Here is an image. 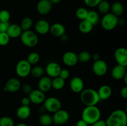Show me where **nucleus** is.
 I'll return each instance as SVG.
<instances>
[{
  "mask_svg": "<svg viewBox=\"0 0 127 126\" xmlns=\"http://www.w3.org/2000/svg\"><path fill=\"white\" fill-rule=\"evenodd\" d=\"M106 126H127V115L126 111L116 109L111 112L105 121Z\"/></svg>",
  "mask_w": 127,
  "mask_h": 126,
  "instance_id": "nucleus-1",
  "label": "nucleus"
},
{
  "mask_svg": "<svg viewBox=\"0 0 127 126\" xmlns=\"http://www.w3.org/2000/svg\"><path fill=\"white\" fill-rule=\"evenodd\" d=\"M101 117V112L96 106H86L81 114V119L88 125H91L99 121Z\"/></svg>",
  "mask_w": 127,
  "mask_h": 126,
  "instance_id": "nucleus-2",
  "label": "nucleus"
},
{
  "mask_svg": "<svg viewBox=\"0 0 127 126\" xmlns=\"http://www.w3.org/2000/svg\"><path fill=\"white\" fill-rule=\"evenodd\" d=\"M80 100L86 106H96L100 101L97 91L92 88L84 89L81 92Z\"/></svg>",
  "mask_w": 127,
  "mask_h": 126,
  "instance_id": "nucleus-3",
  "label": "nucleus"
},
{
  "mask_svg": "<svg viewBox=\"0 0 127 126\" xmlns=\"http://www.w3.org/2000/svg\"><path fill=\"white\" fill-rule=\"evenodd\" d=\"M20 37L22 43L26 46L31 48L34 47L38 43V37L37 34L31 30L23 31Z\"/></svg>",
  "mask_w": 127,
  "mask_h": 126,
  "instance_id": "nucleus-4",
  "label": "nucleus"
},
{
  "mask_svg": "<svg viewBox=\"0 0 127 126\" xmlns=\"http://www.w3.org/2000/svg\"><path fill=\"white\" fill-rule=\"evenodd\" d=\"M119 18L112 13H107L104 15L101 20V25L104 30L111 31L118 25Z\"/></svg>",
  "mask_w": 127,
  "mask_h": 126,
  "instance_id": "nucleus-5",
  "label": "nucleus"
},
{
  "mask_svg": "<svg viewBox=\"0 0 127 126\" xmlns=\"http://www.w3.org/2000/svg\"><path fill=\"white\" fill-rule=\"evenodd\" d=\"M43 107L48 112L54 113L62 109V103L60 100L57 98L50 96L45 98V100H44Z\"/></svg>",
  "mask_w": 127,
  "mask_h": 126,
  "instance_id": "nucleus-6",
  "label": "nucleus"
},
{
  "mask_svg": "<svg viewBox=\"0 0 127 126\" xmlns=\"http://www.w3.org/2000/svg\"><path fill=\"white\" fill-rule=\"evenodd\" d=\"M32 65L26 59L19 61L16 65V73L19 77L24 78L30 75Z\"/></svg>",
  "mask_w": 127,
  "mask_h": 126,
  "instance_id": "nucleus-7",
  "label": "nucleus"
},
{
  "mask_svg": "<svg viewBox=\"0 0 127 126\" xmlns=\"http://www.w3.org/2000/svg\"><path fill=\"white\" fill-rule=\"evenodd\" d=\"M52 119L53 123L55 125H63L69 121V114L67 111L60 109L53 113Z\"/></svg>",
  "mask_w": 127,
  "mask_h": 126,
  "instance_id": "nucleus-8",
  "label": "nucleus"
},
{
  "mask_svg": "<svg viewBox=\"0 0 127 126\" xmlns=\"http://www.w3.org/2000/svg\"><path fill=\"white\" fill-rule=\"evenodd\" d=\"M92 68L94 74L99 77L105 75L108 70V65L107 63L100 59L94 61Z\"/></svg>",
  "mask_w": 127,
  "mask_h": 126,
  "instance_id": "nucleus-9",
  "label": "nucleus"
},
{
  "mask_svg": "<svg viewBox=\"0 0 127 126\" xmlns=\"http://www.w3.org/2000/svg\"><path fill=\"white\" fill-rule=\"evenodd\" d=\"M114 58L118 64L127 66V49L124 47L117 48L114 53Z\"/></svg>",
  "mask_w": 127,
  "mask_h": 126,
  "instance_id": "nucleus-10",
  "label": "nucleus"
},
{
  "mask_svg": "<svg viewBox=\"0 0 127 126\" xmlns=\"http://www.w3.org/2000/svg\"><path fill=\"white\" fill-rule=\"evenodd\" d=\"M21 88V83L17 78H11L5 84L4 91L9 93H15Z\"/></svg>",
  "mask_w": 127,
  "mask_h": 126,
  "instance_id": "nucleus-11",
  "label": "nucleus"
},
{
  "mask_svg": "<svg viewBox=\"0 0 127 126\" xmlns=\"http://www.w3.org/2000/svg\"><path fill=\"white\" fill-rule=\"evenodd\" d=\"M28 97L31 101V103H32L35 105H40L43 103L44 100H45V93L38 89L32 90L31 93L29 95Z\"/></svg>",
  "mask_w": 127,
  "mask_h": 126,
  "instance_id": "nucleus-12",
  "label": "nucleus"
},
{
  "mask_svg": "<svg viewBox=\"0 0 127 126\" xmlns=\"http://www.w3.org/2000/svg\"><path fill=\"white\" fill-rule=\"evenodd\" d=\"M52 4L49 0H40L37 4V11L40 15L45 16L52 11Z\"/></svg>",
  "mask_w": 127,
  "mask_h": 126,
  "instance_id": "nucleus-13",
  "label": "nucleus"
},
{
  "mask_svg": "<svg viewBox=\"0 0 127 126\" xmlns=\"http://www.w3.org/2000/svg\"><path fill=\"white\" fill-rule=\"evenodd\" d=\"M62 61L67 66H74L78 63V54L73 51H67L63 55Z\"/></svg>",
  "mask_w": 127,
  "mask_h": 126,
  "instance_id": "nucleus-14",
  "label": "nucleus"
},
{
  "mask_svg": "<svg viewBox=\"0 0 127 126\" xmlns=\"http://www.w3.org/2000/svg\"><path fill=\"white\" fill-rule=\"evenodd\" d=\"M61 69L62 68L58 63L55 62H51L46 66L45 72L48 77L50 78H55L59 75Z\"/></svg>",
  "mask_w": 127,
  "mask_h": 126,
  "instance_id": "nucleus-15",
  "label": "nucleus"
},
{
  "mask_svg": "<svg viewBox=\"0 0 127 126\" xmlns=\"http://www.w3.org/2000/svg\"><path fill=\"white\" fill-rule=\"evenodd\" d=\"M84 81L79 77H74L69 83L70 89L74 93H81L84 90Z\"/></svg>",
  "mask_w": 127,
  "mask_h": 126,
  "instance_id": "nucleus-16",
  "label": "nucleus"
},
{
  "mask_svg": "<svg viewBox=\"0 0 127 126\" xmlns=\"http://www.w3.org/2000/svg\"><path fill=\"white\" fill-rule=\"evenodd\" d=\"M49 23L43 19L39 20L35 24V29L37 33L40 35H46L50 30Z\"/></svg>",
  "mask_w": 127,
  "mask_h": 126,
  "instance_id": "nucleus-17",
  "label": "nucleus"
},
{
  "mask_svg": "<svg viewBox=\"0 0 127 126\" xmlns=\"http://www.w3.org/2000/svg\"><path fill=\"white\" fill-rule=\"evenodd\" d=\"M38 90L43 93L47 92L52 88V78L48 76L42 77L38 83Z\"/></svg>",
  "mask_w": 127,
  "mask_h": 126,
  "instance_id": "nucleus-18",
  "label": "nucleus"
},
{
  "mask_svg": "<svg viewBox=\"0 0 127 126\" xmlns=\"http://www.w3.org/2000/svg\"><path fill=\"white\" fill-rule=\"evenodd\" d=\"M127 67H124L123 65H115L114 68L112 69L111 72V74L112 77L114 78L115 80H120L123 79L124 75L127 74L126 70Z\"/></svg>",
  "mask_w": 127,
  "mask_h": 126,
  "instance_id": "nucleus-19",
  "label": "nucleus"
},
{
  "mask_svg": "<svg viewBox=\"0 0 127 126\" xmlns=\"http://www.w3.org/2000/svg\"><path fill=\"white\" fill-rule=\"evenodd\" d=\"M22 32L23 31L19 25L13 23L9 25L6 33L10 38H17L21 35Z\"/></svg>",
  "mask_w": 127,
  "mask_h": 126,
  "instance_id": "nucleus-20",
  "label": "nucleus"
},
{
  "mask_svg": "<svg viewBox=\"0 0 127 126\" xmlns=\"http://www.w3.org/2000/svg\"><path fill=\"white\" fill-rule=\"evenodd\" d=\"M49 32L51 34L56 37H60L66 32L64 26L60 23H55L50 26Z\"/></svg>",
  "mask_w": 127,
  "mask_h": 126,
  "instance_id": "nucleus-21",
  "label": "nucleus"
},
{
  "mask_svg": "<svg viewBox=\"0 0 127 126\" xmlns=\"http://www.w3.org/2000/svg\"><path fill=\"white\" fill-rule=\"evenodd\" d=\"M97 93L100 100H106L111 96L112 94V90L109 85H104L99 88Z\"/></svg>",
  "mask_w": 127,
  "mask_h": 126,
  "instance_id": "nucleus-22",
  "label": "nucleus"
},
{
  "mask_svg": "<svg viewBox=\"0 0 127 126\" xmlns=\"http://www.w3.org/2000/svg\"><path fill=\"white\" fill-rule=\"evenodd\" d=\"M31 114V109L29 106L21 105L17 109L16 116L19 119L26 120L30 117Z\"/></svg>",
  "mask_w": 127,
  "mask_h": 126,
  "instance_id": "nucleus-23",
  "label": "nucleus"
},
{
  "mask_svg": "<svg viewBox=\"0 0 127 126\" xmlns=\"http://www.w3.org/2000/svg\"><path fill=\"white\" fill-rule=\"evenodd\" d=\"M110 11L111 13L116 16L117 17L122 16L124 12V5L119 1H115L112 5H110Z\"/></svg>",
  "mask_w": 127,
  "mask_h": 126,
  "instance_id": "nucleus-24",
  "label": "nucleus"
},
{
  "mask_svg": "<svg viewBox=\"0 0 127 126\" xmlns=\"http://www.w3.org/2000/svg\"><path fill=\"white\" fill-rule=\"evenodd\" d=\"M93 27L94 26L92 25V23H90L86 19L81 21L79 26H78L79 31L84 34H88V33H90L93 30Z\"/></svg>",
  "mask_w": 127,
  "mask_h": 126,
  "instance_id": "nucleus-25",
  "label": "nucleus"
},
{
  "mask_svg": "<svg viewBox=\"0 0 127 126\" xmlns=\"http://www.w3.org/2000/svg\"><path fill=\"white\" fill-rule=\"evenodd\" d=\"M65 85V80L60 77L53 78L52 79V88L56 90H60L63 88Z\"/></svg>",
  "mask_w": 127,
  "mask_h": 126,
  "instance_id": "nucleus-26",
  "label": "nucleus"
},
{
  "mask_svg": "<svg viewBox=\"0 0 127 126\" xmlns=\"http://www.w3.org/2000/svg\"><path fill=\"white\" fill-rule=\"evenodd\" d=\"M40 124L43 126H50L53 124V119L50 115L48 114L43 113L39 117Z\"/></svg>",
  "mask_w": 127,
  "mask_h": 126,
  "instance_id": "nucleus-27",
  "label": "nucleus"
},
{
  "mask_svg": "<svg viewBox=\"0 0 127 126\" xmlns=\"http://www.w3.org/2000/svg\"><path fill=\"white\" fill-rule=\"evenodd\" d=\"M86 20H88L90 23H91L93 26L95 25L99 21V14L95 11H93V10L89 11Z\"/></svg>",
  "mask_w": 127,
  "mask_h": 126,
  "instance_id": "nucleus-28",
  "label": "nucleus"
},
{
  "mask_svg": "<svg viewBox=\"0 0 127 126\" xmlns=\"http://www.w3.org/2000/svg\"><path fill=\"white\" fill-rule=\"evenodd\" d=\"M97 8L100 13L105 14L107 13H109L110 11V4L106 0H102L97 5Z\"/></svg>",
  "mask_w": 127,
  "mask_h": 126,
  "instance_id": "nucleus-29",
  "label": "nucleus"
},
{
  "mask_svg": "<svg viewBox=\"0 0 127 126\" xmlns=\"http://www.w3.org/2000/svg\"><path fill=\"white\" fill-rule=\"evenodd\" d=\"M32 25H33V21L32 19L29 17H26L22 20L20 26L22 31H26L31 30Z\"/></svg>",
  "mask_w": 127,
  "mask_h": 126,
  "instance_id": "nucleus-30",
  "label": "nucleus"
},
{
  "mask_svg": "<svg viewBox=\"0 0 127 126\" xmlns=\"http://www.w3.org/2000/svg\"><path fill=\"white\" fill-rule=\"evenodd\" d=\"M92 58V56L89 52L86 51H83L80 52L78 55V61L83 63H86L89 62Z\"/></svg>",
  "mask_w": 127,
  "mask_h": 126,
  "instance_id": "nucleus-31",
  "label": "nucleus"
},
{
  "mask_svg": "<svg viewBox=\"0 0 127 126\" xmlns=\"http://www.w3.org/2000/svg\"><path fill=\"white\" fill-rule=\"evenodd\" d=\"M44 73V69L42 66L37 65V66L33 67L31 69V74L32 76L34 78H40L42 77Z\"/></svg>",
  "mask_w": 127,
  "mask_h": 126,
  "instance_id": "nucleus-32",
  "label": "nucleus"
},
{
  "mask_svg": "<svg viewBox=\"0 0 127 126\" xmlns=\"http://www.w3.org/2000/svg\"><path fill=\"white\" fill-rule=\"evenodd\" d=\"M88 10L85 7H79L76 11V16L81 21L86 19L88 14Z\"/></svg>",
  "mask_w": 127,
  "mask_h": 126,
  "instance_id": "nucleus-33",
  "label": "nucleus"
},
{
  "mask_svg": "<svg viewBox=\"0 0 127 126\" xmlns=\"http://www.w3.org/2000/svg\"><path fill=\"white\" fill-rule=\"evenodd\" d=\"M26 60L31 64V65H34L38 63L40 61V55L38 53L36 52H32L30 53L28 56Z\"/></svg>",
  "mask_w": 127,
  "mask_h": 126,
  "instance_id": "nucleus-34",
  "label": "nucleus"
},
{
  "mask_svg": "<svg viewBox=\"0 0 127 126\" xmlns=\"http://www.w3.org/2000/svg\"><path fill=\"white\" fill-rule=\"evenodd\" d=\"M0 126H14V121L9 116H3L0 118Z\"/></svg>",
  "mask_w": 127,
  "mask_h": 126,
  "instance_id": "nucleus-35",
  "label": "nucleus"
},
{
  "mask_svg": "<svg viewBox=\"0 0 127 126\" xmlns=\"http://www.w3.org/2000/svg\"><path fill=\"white\" fill-rule=\"evenodd\" d=\"M10 18L11 14L7 10L2 9L0 11V22H8Z\"/></svg>",
  "mask_w": 127,
  "mask_h": 126,
  "instance_id": "nucleus-36",
  "label": "nucleus"
},
{
  "mask_svg": "<svg viewBox=\"0 0 127 126\" xmlns=\"http://www.w3.org/2000/svg\"><path fill=\"white\" fill-rule=\"evenodd\" d=\"M10 37L6 32L0 33V46H6L10 41Z\"/></svg>",
  "mask_w": 127,
  "mask_h": 126,
  "instance_id": "nucleus-37",
  "label": "nucleus"
},
{
  "mask_svg": "<svg viewBox=\"0 0 127 126\" xmlns=\"http://www.w3.org/2000/svg\"><path fill=\"white\" fill-rule=\"evenodd\" d=\"M84 4L89 7H94L97 6L102 0H83Z\"/></svg>",
  "mask_w": 127,
  "mask_h": 126,
  "instance_id": "nucleus-38",
  "label": "nucleus"
},
{
  "mask_svg": "<svg viewBox=\"0 0 127 126\" xmlns=\"http://www.w3.org/2000/svg\"><path fill=\"white\" fill-rule=\"evenodd\" d=\"M69 75H70V73H69V70L66 69H61V71L60 72L58 77L62 78L63 80H66V79H68L69 78Z\"/></svg>",
  "mask_w": 127,
  "mask_h": 126,
  "instance_id": "nucleus-39",
  "label": "nucleus"
},
{
  "mask_svg": "<svg viewBox=\"0 0 127 126\" xmlns=\"http://www.w3.org/2000/svg\"><path fill=\"white\" fill-rule=\"evenodd\" d=\"M22 91L26 95H29L32 91V87L29 85V84H24L23 86H22Z\"/></svg>",
  "mask_w": 127,
  "mask_h": 126,
  "instance_id": "nucleus-40",
  "label": "nucleus"
},
{
  "mask_svg": "<svg viewBox=\"0 0 127 126\" xmlns=\"http://www.w3.org/2000/svg\"><path fill=\"white\" fill-rule=\"evenodd\" d=\"M9 23L8 22H0V33H4L7 32V30L9 26Z\"/></svg>",
  "mask_w": 127,
  "mask_h": 126,
  "instance_id": "nucleus-41",
  "label": "nucleus"
},
{
  "mask_svg": "<svg viewBox=\"0 0 127 126\" xmlns=\"http://www.w3.org/2000/svg\"><path fill=\"white\" fill-rule=\"evenodd\" d=\"M120 96H121L124 99L127 98V85H125V86H124V87L122 88L120 91Z\"/></svg>",
  "mask_w": 127,
  "mask_h": 126,
  "instance_id": "nucleus-42",
  "label": "nucleus"
},
{
  "mask_svg": "<svg viewBox=\"0 0 127 126\" xmlns=\"http://www.w3.org/2000/svg\"><path fill=\"white\" fill-rule=\"evenodd\" d=\"M30 103H31V101L27 96H25L21 99V105L22 106H29Z\"/></svg>",
  "mask_w": 127,
  "mask_h": 126,
  "instance_id": "nucleus-43",
  "label": "nucleus"
},
{
  "mask_svg": "<svg viewBox=\"0 0 127 126\" xmlns=\"http://www.w3.org/2000/svg\"><path fill=\"white\" fill-rule=\"evenodd\" d=\"M90 126H106V124H105V121L100 119L95 123L90 125Z\"/></svg>",
  "mask_w": 127,
  "mask_h": 126,
  "instance_id": "nucleus-44",
  "label": "nucleus"
},
{
  "mask_svg": "<svg viewBox=\"0 0 127 126\" xmlns=\"http://www.w3.org/2000/svg\"><path fill=\"white\" fill-rule=\"evenodd\" d=\"M75 126H89V125L83 119H80L76 122Z\"/></svg>",
  "mask_w": 127,
  "mask_h": 126,
  "instance_id": "nucleus-45",
  "label": "nucleus"
},
{
  "mask_svg": "<svg viewBox=\"0 0 127 126\" xmlns=\"http://www.w3.org/2000/svg\"><path fill=\"white\" fill-rule=\"evenodd\" d=\"M93 58L94 60V61H97L99 60V59H100V55H99L98 53H95V54H94L93 55Z\"/></svg>",
  "mask_w": 127,
  "mask_h": 126,
  "instance_id": "nucleus-46",
  "label": "nucleus"
},
{
  "mask_svg": "<svg viewBox=\"0 0 127 126\" xmlns=\"http://www.w3.org/2000/svg\"><path fill=\"white\" fill-rule=\"evenodd\" d=\"M60 38L61 40H62L63 42H66V41H67L68 40V37L65 34V33H64V35H63L62 36H61Z\"/></svg>",
  "mask_w": 127,
  "mask_h": 126,
  "instance_id": "nucleus-47",
  "label": "nucleus"
},
{
  "mask_svg": "<svg viewBox=\"0 0 127 126\" xmlns=\"http://www.w3.org/2000/svg\"><path fill=\"white\" fill-rule=\"evenodd\" d=\"M125 23V21L124 19H119L118 21V25H124V24Z\"/></svg>",
  "mask_w": 127,
  "mask_h": 126,
  "instance_id": "nucleus-48",
  "label": "nucleus"
},
{
  "mask_svg": "<svg viewBox=\"0 0 127 126\" xmlns=\"http://www.w3.org/2000/svg\"><path fill=\"white\" fill-rule=\"evenodd\" d=\"M49 1H50V2L52 4H56L60 3L62 0H49Z\"/></svg>",
  "mask_w": 127,
  "mask_h": 126,
  "instance_id": "nucleus-49",
  "label": "nucleus"
},
{
  "mask_svg": "<svg viewBox=\"0 0 127 126\" xmlns=\"http://www.w3.org/2000/svg\"><path fill=\"white\" fill-rule=\"evenodd\" d=\"M38 111H39V112H40V113L43 114V113H44L45 111H46V110L45 109L44 107H40L39 108V109H38Z\"/></svg>",
  "mask_w": 127,
  "mask_h": 126,
  "instance_id": "nucleus-50",
  "label": "nucleus"
},
{
  "mask_svg": "<svg viewBox=\"0 0 127 126\" xmlns=\"http://www.w3.org/2000/svg\"><path fill=\"white\" fill-rule=\"evenodd\" d=\"M123 80H124V83L125 84V85H127V73L126 74H125V75H124V78H123Z\"/></svg>",
  "mask_w": 127,
  "mask_h": 126,
  "instance_id": "nucleus-51",
  "label": "nucleus"
},
{
  "mask_svg": "<svg viewBox=\"0 0 127 126\" xmlns=\"http://www.w3.org/2000/svg\"><path fill=\"white\" fill-rule=\"evenodd\" d=\"M16 126H28L24 123H19V124H18L16 125Z\"/></svg>",
  "mask_w": 127,
  "mask_h": 126,
  "instance_id": "nucleus-52",
  "label": "nucleus"
}]
</instances>
